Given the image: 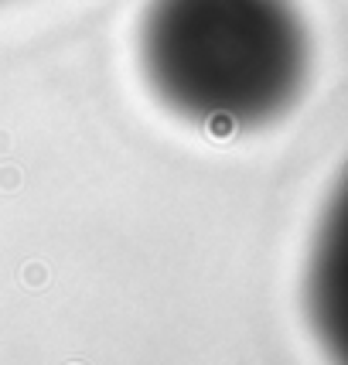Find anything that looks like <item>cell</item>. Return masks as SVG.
Returning a JSON list of instances; mask_svg holds the SVG:
<instances>
[{
	"mask_svg": "<svg viewBox=\"0 0 348 365\" xmlns=\"http://www.w3.org/2000/svg\"><path fill=\"white\" fill-rule=\"evenodd\" d=\"M137 51L154 96L208 133L280 120L311 72V38L294 0H147Z\"/></svg>",
	"mask_w": 348,
	"mask_h": 365,
	"instance_id": "6da1fadb",
	"label": "cell"
}]
</instances>
